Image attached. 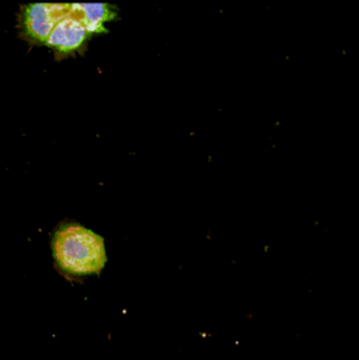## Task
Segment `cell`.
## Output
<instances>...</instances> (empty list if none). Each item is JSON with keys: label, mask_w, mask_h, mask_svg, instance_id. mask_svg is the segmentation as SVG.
Wrapping results in <instances>:
<instances>
[{"label": "cell", "mask_w": 359, "mask_h": 360, "mask_svg": "<svg viewBox=\"0 0 359 360\" xmlns=\"http://www.w3.org/2000/svg\"><path fill=\"white\" fill-rule=\"evenodd\" d=\"M72 13L83 22L90 35L106 32L104 24L117 17L115 7L106 3H75Z\"/></svg>", "instance_id": "4"}, {"label": "cell", "mask_w": 359, "mask_h": 360, "mask_svg": "<svg viewBox=\"0 0 359 360\" xmlns=\"http://www.w3.org/2000/svg\"><path fill=\"white\" fill-rule=\"evenodd\" d=\"M72 11L68 3H35L21 10V28L24 35L37 44H46L55 25Z\"/></svg>", "instance_id": "2"}, {"label": "cell", "mask_w": 359, "mask_h": 360, "mask_svg": "<svg viewBox=\"0 0 359 360\" xmlns=\"http://www.w3.org/2000/svg\"><path fill=\"white\" fill-rule=\"evenodd\" d=\"M89 37L90 34L83 22L70 11V14L55 25L45 45L52 48L58 58H63L80 51L86 45Z\"/></svg>", "instance_id": "3"}, {"label": "cell", "mask_w": 359, "mask_h": 360, "mask_svg": "<svg viewBox=\"0 0 359 360\" xmlns=\"http://www.w3.org/2000/svg\"><path fill=\"white\" fill-rule=\"evenodd\" d=\"M52 251L58 266L76 276L99 274L107 262L104 238L75 223L65 224L55 233Z\"/></svg>", "instance_id": "1"}]
</instances>
